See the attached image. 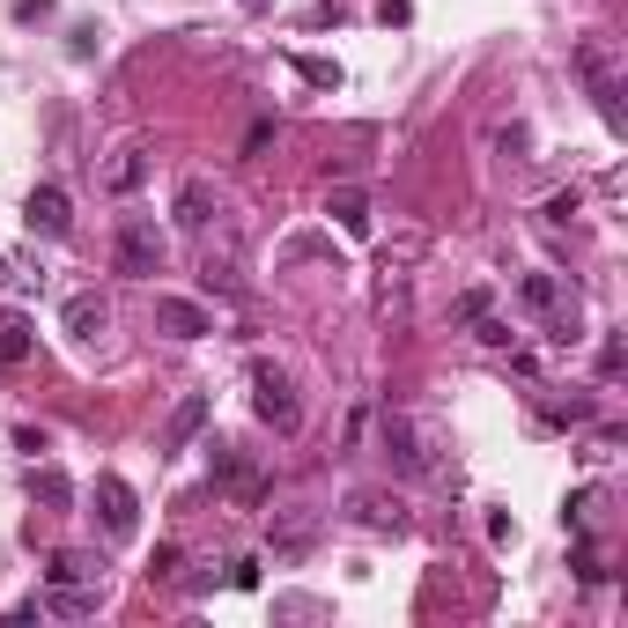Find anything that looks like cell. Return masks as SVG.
Returning <instances> with one entry per match:
<instances>
[{"instance_id": "6da1fadb", "label": "cell", "mask_w": 628, "mask_h": 628, "mask_svg": "<svg viewBox=\"0 0 628 628\" xmlns=\"http://www.w3.org/2000/svg\"><path fill=\"white\" fill-rule=\"evenodd\" d=\"M252 414L281 436H296V422H304V400H296V385L274 363H252Z\"/></svg>"}, {"instance_id": "7a4b0ae2", "label": "cell", "mask_w": 628, "mask_h": 628, "mask_svg": "<svg viewBox=\"0 0 628 628\" xmlns=\"http://www.w3.org/2000/svg\"><path fill=\"white\" fill-rule=\"evenodd\" d=\"M207 414H215V400H207V392H185V400L170 407L163 436H156V451H163V459H178V451H185V444H193V436L207 429Z\"/></svg>"}, {"instance_id": "3957f363", "label": "cell", "mask_w": 628, "mask_h": 628, "mask_svg": "<svg viewBox=\"0 0 628 628\" xmlns=\"http://www.w3.org/2000/svg\"><path fill=\"white\" fill-rule=\"evenodd\" d=\"M156 266H163V230H156V222H126L119 230V274L148 281Z\"/></svg>"}, {"instance_id": "277c9868", "label": "cell", "mask_w": 628, "mask_h": 628, "mask_svg": "<svg viewBox=\"0 0 628 628\" xmlns=\"http://www.w3.org/2000/svg\"><path fill=\"white\" fill-rule=\"evenodd\" d=\"M156 326H163L170 340H200V333H215L207 304H193V296H156Z\"/></svg>"}, {"instance_id": "5b68a950", "label": "cell", "mask_w": 628, "mask_h": 628, "mask_svg": "<svg viewBox=\"0 0 628 628\" xmlns=\"http://www.w3.org/2000/svg\"><path fill=\"white\" fill-rule=\"evenodd\" d=\"M23 222L38 230V237H67L74 207H67V193H60V185H30V200H23Z\"/></svg>"}, {"instance_id": "8992f818", "label": "cell", "mask_w": 628, "mask_h": 628, "mask_svg": "<svg viewBox=\"0 0 628 628\" xmlns=\"http://www.w3.org/2000/svg\"><path fill=\"white\" fill-rule=\"evenodd\" d=\"M97 503H104V532H111V540H126V532L141 525V496H134L119 473H104L97 481Z\"/></svg>"}, {"instance_id": "52a82bcc", "label": "cell", "mask_w": 628, "mask_h": 628, "mask_svg": "<svg viewBox=\"0 0 628 628\" xmlns=\"http://www.w3.org/2000/svg\"><path fill=\"white\" fill-rule=\"evenodd\" d=\"M60 326H67L74 340H97L104 326H111V304H104L97 289H82V296H67V304H60Z\"/></svg>"}, {"instance_id": "ba28073f", "label": "cell", "mask_w": 628, "mask_h": 628, "mask_svg": "<svg viewBox=\"0 0 628 628\" xmlns=\"http://www.w3.org/2000/svg\"><path fill=\"white\" fill-rule=\"evenodd\" d=\"M577 67H584V82H592V97H599V119L621 134V89H614V74H606V60L599 52H577Z\"/></svg>"}, {"instance_id": "9c48e42d", "label": "cell", "mask_w": 628, "mask_h": 628, "mask_svg": "<svg viewBox=\"0 0 628 628\" xmlns=\"http://www.w3.org/2000/svg\"><path fill=\"white\" fill-rule=\"evenodd\" d=\"M215 222V185L207 178H185L178 185V230H207Z\"/></svg>"}, {"instance_id": "30bf717a", "label": "cell", "mask_w": 628, "mask_h": 628, "mask_svg": "<svg viewBox=\"0 0 628 628\" xmlns=\"http://www.w3.org/2000/svg\"><path fill=\"white\" fill-rule=\"evenodd\" d=\"M45 614H60V621H89V614H97V584H52Z\"/></svg>"}, {"instance_id": "8fae6325", "label": "cell", "mask_w": 628, "mask_h": 628, "mask_svg": "<svg viewBox=\"0 0 628 628\" xmlns=\"http://www.w3.org/2000/svg\"><path fill=\"white\" fill-rule=\"evenodd\" d=\"M45 577H52V584H97L104 570H97L89 555H82V547H60V555L45 562Z\"/></svg>"}, {"instance_id": "7c38bea8", "label": "cell", "mask_w": 628, "mask_h": 628, "mask_svg": "<svg viewBox=\"0 0 628 628\" xmlns=\"http://www.w3.org/2000/svg\"><path fill=\"white\" fill-rule=\"evenodd\" d=\"M30 488H38V503H45V510H67V503H74V481L60 473V466H38V473H30Z\"/></svg>"}, {"instance_id": "4fadbf2b", "label": "cell", "mask_w": 628, "mask_h": 628, "mask_svg": "<svg viewBox=\"0 0 628 628\" xmlns=\"http://www.w3.org/2000/svg\"><path fill=\"white\" fill-rule=\"evenodd\" d=\"M141 178H148V156H141V148H119V163L104 170V185H111V193H134Z\"/></svg>"}, {"instance_id": "5bb4252c", "label": "cell", "mask_w": 628, "mask_h": 628, "mask_svg": "<svg viewBox=\"0 0 628 628\" xmlns=\"http://www.w3.org/2000/svg\"><path fill=\"white\" fill-rule=\"evenodd\" d=\"M385 451H392L400 466H407V473H422V451H414V429L400 422V414H385Z\"/></svg>"}, {"instance_id": "9a60e30c", "label": "cell", "mask_w": 628, "mask_h": 628, "mask_svg": "<svg viewBox=\"0 0 628 628\" xmlns=\"http://www.w3.org/2000/svg\"><path fill=\"white\" fill-rule=\"evenodd\" d=\"M15 363H30V318L0 326V370H15Z\"/></svg>"}, {"instance_id": "2e32d148", "label": "cell", "mask_w": 628, "mask_h": 628, "mask_svg": "<svg viewBox=\"0 0 628 628\" xmlns=\"http://www.w3.org/2000/svg\"><path fill=\"white\" fill-rule=\"evenodd\" d=\"M333 215H340L348 237H370V200L363 193H333Z\"/></svg>"}, {"instance_id": "e0dca14e", "label": "cell", "mask_w": 628, "mask_h": 628, "mask_svg": "<svg viewBox=\"0 0 628 628\" xmlns=\"http://www.w3.org/2000/svg\"><path fill=\"white\" fill-rule=\"evenodd\" d=\"M355 510H363V525H370V532H400V525H407V518H400V503L385 510V496H355Z\"/></svg>"}, {"instance_id": "ac0fdd59", "label": "cell", "mask_w": 628, "mask_h": 628, "mask_svg": "<svg viewBox=\"0 0 628 628\" xmlns=\"http://www.w3.org/2000/svg\"><path fill=\"white\" fill-rule=\"evenodd\" d=\"M304 547H311V518H289V525L274 532V555H281V562H296Z\"/></svg>"}, {"instance_id": "d6986e66", "label": "cell", "mask_w": 628, "mask_h": 628, "mask_svg": "<svg viewBox=\"0 0 628 628\" xmlns=\"http://www.w3.org/2000/svg\"><path fill=\"white\" fill-rule=\"evenodd\" d=\"M296 74H304L311 89H340V67H333V60H318V52H304V60H296Z\"/></svg>"}, {"instance_id": "ffe728a7", "label": "cell", "mask_w": 628, "mask_h": 628, "mask_svg": "<svg viewBox=\"0 0 628 628\" xmlns=\"http://www.w3.org/2000/svg\"><path fill=\"white\" fill-rule=\"evenodd\" d=\"M621 363H628L621 340H599V377H621Z\"/></svg>"}, {"instance_id": "44dd1931", "label": "cell", "mask_w": 628, "mask_h": 628, "mask_svg": "<svg viewBox=\"0 0 628 628\" xmlns=\"http://www.w3.org/2000/svg\"><path fill=\"white\" fill-rule=\"evenodd\" d=\"M148 577H156V584H163V577H178V547H170V540L156 547V562H148Z\"/></svg>"}, {"instance_id": "7402d4cb", "label": "cell", "mask_w": 628, "mask_h": 628, "mask_svg": "<svg viewBox=\"0 0 628 628\" xmlns=\"http://www.w3.org/2000/svg\"><path fill=\"white\" fill-rule=\"evenodd\" d=\"M230 584H237V592H259V562H252V555L230 562Z\"/></svg>"}, {"instance_id": "603a6c76", "label": "cell", "mask_w": 628, "mask_h": 628, "mask_svg": "<svg viewBox=\"0 0 628 628\" xmlns=\"http://www.w3.org/2000/svg\"><path fill=\"white\" fill-rule=\"evenodd\" d=\"M473 326H481V340H488V348H510V326H496V318H488V311L473 318Z\"/></svg>"}]
</instances>
